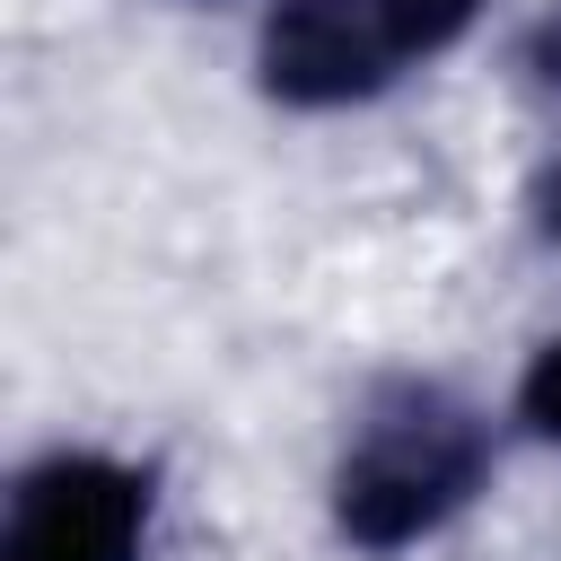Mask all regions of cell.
Masks as SVG:
<instances>
[{
  "instance_id": "1",
  "label": "cell",
  "mask_w": 561,
  "mask_h": 561,
  "mask_svg": "<svg viewBox=\"0 0 561 561\" xmlns=\"http://www.w3.org/2000/svg\"><path fill=\"white\" fill-rule=\"evenodd\" d=\"M491 482V421L438 377H386L333 456V535L351 552H412Z\"/></svg>"
},
{
  "instance_id": "4",
  "label": "cell",
  "mask_w": 561,
  "mask_h": 561,
  "mask_svg": "<svg viewBox=\"0 0 561 561\" xmlns=\"http://www.w3.org/2000/svg\"><path fill=\"white\" fill-rule=\"evenodd\" d=\"M517 421H526L535 438H552V447H561V333H552V342H535V359L517 368Z\"/></svg>"
},
{
  "instance_id": "6",
  "label": "cell",
  "mask_w": 561,
  "mask_h": 561,
  "mask_svg": "<svg viewBox=\"0 0 561 561\" xmlns=\"http://www.w3.org/2000/svg\"><path fill=\"white\" fill-rule=\"evenodd\" d=\"M543 228H552V237H561V167H552V175H543Z\"/></svg>"
},
{
  "instance_id": "3",
  "label": "cell",
  "mask_w": 561,
  "mask_h": 561,
  "mask_svg": "<svg viewBox=\"0 0 561 561\" xmlns=\"http://www.w3.org/2000/svg\"><path fill=\"white\" fill-rule=\"evenodd\" d=\"M158 535V473L105 447H53L9 482L0 561H140Z\"/></svg>"
},
{
  "instance_id": "5",
  "label": "cell",
  "mask_w": 561,
  "mask_h": 561,
  "mask_svg": "<svg viewBox=\"0 0 561 561\" xmlns=\"http://www.w3.org/2000/svg\"><path fill=\"white\" fill-rule=\"evenodd\" d=\"M535 70H543V79L561 88V9H552V18L535 26Z\"/></svg>"
},
{
  "instance_id": "2",
  "label": "cell",
  "mask_w": 561,
  "mask_h": 561,
  "mask_svg": "<svg viewBox=\"0 0 561 561\" xmlns=\"http://www.w3.org/2000/svg\"><path fill=\"white\" fill-rule=\"evenodd\" d=\"M491 0H272L254 26V88L289 114L377 105L447 61Z\"/></svg>"
}]
</instances>
